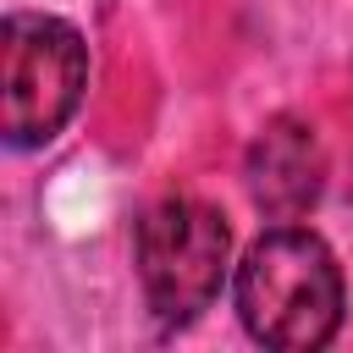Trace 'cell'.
I'll return each mask as SVG.
<instances>
[{
  "mask_svg": "<svg viewBox=\"0 0 353 353\" xmlns=\"http://www.w3.org/2000/svg\"><path fill=\"white\" fill-rule=\"evenodd\" d=\"M232 303H237L243 331L259 347L314 353L342 331L347 287H342V265L320 232L276 221L270 232H259L243 248V259L232 270Z\"/></svg>",
  "mask_w": 353,
  "mask_h": 353,
  "instance_id": "6da1fadb",
  "label": "cell"
},
{
  "mask_svg": "<svg viewBox=\"0 0 353 353\" xmlns=\"http://www.w3.org/2000/svg\"><path fill=\"white\" fill-rule=\"evenodd\" d=\"M243 188L265 221H298L325 193V143L303 116H270L243 154Z\"/></svg>",
  "mask_w": 353,
  "mask_h": 353,
  "instance_id": "277c9868",
  "label": "cell"
},
{
  "mask_svg": "<svg viewBox=\"0 0 353 353\" xmlns=\"http://www.w3.org/2000/svg\"><path fill=\"white\" fill-rule=\"evenodd\" d=\"M132 265H138V287L154 325L182 331L221 298V281L232 265V226L210 199H193V193L160 199L138 221Z\"/></svg>",
  "mask_w": 353,
  "mask_h": 353,
  "instance_id": "3957f363",
  "label": "cell"
},
{
  "mask_svg": "<svg viewBox=\"0 0 353 353\" xmlns=\"http://www.w3.org/2000/svg\"><path fill=\"white\" fill-rule=\"evenodd\" d=\"M88 94V44L66 17L11 11L0 28V138L28 154L66 132Z\"/></svg>",
  "mask_w": 353,
  "mask_h": 353,
  "instance_id": "7a4b0ae2",
  "label": "cell"
}]
</instances>
